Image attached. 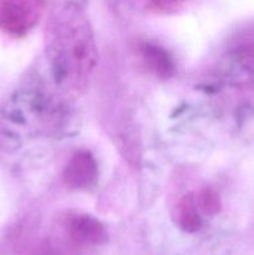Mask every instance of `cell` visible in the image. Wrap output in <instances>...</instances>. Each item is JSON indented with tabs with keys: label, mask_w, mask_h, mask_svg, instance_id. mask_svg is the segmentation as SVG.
<instances>
[{
	"label": "cell",
	"mask_w": 254,
	"mask_h": 255,
	"mask_svg": "<svg viewBox=\"0 0 254 255\" xmlns=\"http://www.w3.org/2000/svg\"><path fill=\"white\" fill-rule=\"evenodd\" d=\"M97 163L89 152H79L67 163L64 172L65 183L74 189H86L97 179Z\"/></svg>",
	"instance_id": "4"
},
{
	"label": "cell",
	"mask_w": 254,
	"mask_h": 255,
	"mask_svg": "<svg viewBox=\"0 0 254 255\" xmlns=\"http://www.w3.org/2000/svg\"><path fill=\"white\" fill-rule=\"evenodd\" d=\"M239 59L243 66L251 72H254V46L244 47L239 54Z\"/></svg>",
	"instance_id": "8"
},
{
	"label": "cell",
	"mask_w": 254,
	"mask_h": 255,
	"mask_svg": "<svg viewBox=\"0 0 254 255\" xmlns=\"http://www.w3.org/2000/svg\"><path fill=\"white\" fill-rule=\"evenodd\" d=\"M184 1H186V0H152V2H153L156 6L162 7V9H168V7L177 6V5L182 4V2Z\"/></svg>",
	"instance_id": "9"
},
{
	"label": "cell",
	"mask_w": 254,
	"mask_h": 255,
	"mask_svg": "<svg viewBox=\"0 0 254 255\" xmlns=\"http://www.w3.org/2000/svg\"><path fill=\"white\" fill-rule=\"evenodd\" d=\"M143 59L152 71L156 72L159 76H168L173 70L171 59L168 54L163 49L154 45H146L143 47Z\"/></svg>",
	"instance_id": "6"
},
{
	"label": "cell",
	"mask_w": 254,
	"mask_h": 255,
	"mask_svg": "<svg viewBox=\"0 0 254 255\" xmlns=\"http://www.w3.org/2000/svg\"><path fill=\"white\" fill-rule=\"evenodd\" d=\"M47 51L56 81L65 89H85L97 61L96 44L80 6L72 2L56 6L47 29Z\"/></svg>",
	"instance_id": "1"
},
{
	"label": "cell",
	"mask_w": 254,
	"mask_h": 255,
	"mask_svg": "<svg viewBox=\"0 0 254 255\" xmlns=\"http://www.w3.org/2000/svg\"><path fill=\"white\" fill-rule=\"evenodd\" d=\"M199 208L206 214H216L221 209V201L218 194L212 189H204L199 194Z\"/></svg>",
	"instance_id": "7"
},
{
	"label": "cell",
	"mask_w": 254,
	"mask_h": 255,
	"mask_svg": "<svg viewBox=\"0 0 254 255\" xmlns=\"http://www.w3.org/2000/svg\"><path fill=\"white\" fill-rule=\"evenodd\" d=\"M178 224L187 233H196L201 229L202 219L197 212L196 203L192 196H186L177 207Z\"/></svg>",
	"instance_id": "5"
},
{
	"label": "cell",
	"mask_w": 254,
	"mask_h": 255,
	"mask_svg": "<svg viewBox=\"0 0 254 255\" xmlns=\"http://www.w3.org/2000/svg\"><path fill=\"white\" fill-rule=\"evenodd\" d=\"M66 229L71 241L79 246H101L107 241V232L101 222L87 214L69 217Z\"/></svg>",
	"instance_id": "3"
},
{
	"label": "cell",
	"mask_w": 254,
	"mask_h": 255,
	"mask_svg": "<svg viewBox=\"0 0 254 255\" xmlns=\"http://www.w3.org/2000/svg\"><path fill=\"white\" fill-rule=\"evenodd\" d=\"M46 0H0V29L12 35L29 31L41 16Z\"/></svg>",
	"instance_id": "2"
}]
</instances>
